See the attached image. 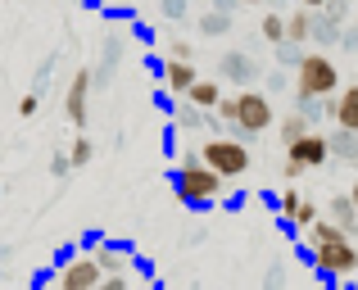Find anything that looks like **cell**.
<instances>
[{"mask_svg":"<svg viewBox=\"0 0 358 290\" xmlns=\"http://www.w3.org/2000/svg\"><path fill=\"white\" fill-rule=\"evenodd\" d=\"M222 191H227V177H222L218 168H209L200 154L182 159V164L173 168V195L182 204H191V209H209V204H218Z\"/></svg>","mask_w":358,"mask_h":290,"instance_id":"1","label":"cell"},{"mask_svg":"<svg viewBox=\"0 0 358 290\" xmlns=\"http://www.w3.org/2000/svg\"><path fill=\"white\" fill-rule=\"evenodd\" d=\"M336 91H341V68L331 64V55L327 50L299 55V64H295V100H299V109L317 105V100L336 96Z\"/></svg>","mask_w":358,"mask_h":290,"instance_id":"2","label":"cell"},{"mask_svg":"<svg viewBox=\"0 0 358 290\" xmlns=\"http://www.w3.org/2000/svg\"><path fill=\"white\" fill-rule=\"evenodd\" d=\"M304 259L317 268V277H322V282H350V277L358 273V240L354 236L317 240V245H308Z\"/></svg>","mask_w":358,"mask_h":290,"instance_id":"3","label":"cell"},{"mask_svg":"<svg viewBox=\"0 0 358 290\" xmlns=\"http://www.w3.org/2000/svg\"><path fill=\"white\" fill-rule=\"evenodd\" d=\"M200 159L209 168H218L227 182H236V177H245L254 168V154H250V145H245V136H209V141L200 145Z\"/></svg>","mask_w":358,"mask_h":290,"instance_id":"4","label":"cell"},{"mask_svg":"<svg viewBox=\"0 0 358 290\" xmlns=\"http://www.w3.org/2000/svg\"><path fill=\"white\" fill-rule=\"evenodd\" d=\"M327 159H331V141H327L322 132H313L308 127L299 141L286 145V164H281V177L286 182H299L304 173H317V168H327Z\"/></svg>","mask_w":358,"mask_h":290,"instance_id":"5","label":"cell"},{"mask_svg":"<svg viewBox=\"0 0 358 290\" xmlns=\"http://www.w3.org/2000/svg\"><path fill=\"white\" fill-rule=\"evenodd\" d=\"M277 123V109H272V100L263 96V91H254V87H241V96H236V136H259V132H268V127Z\"/></svg>","mask_w":358,"mask_h":290,"instance_id":"6","label":"cell"},{"mask_svg":"<svg viewBox=\"0 0 358 290\" xmlns=\"http://www.w3.org/2000/svg\"><path fill=\"white\" fill-rule=\"evenodd\" d=\"M59 290H96L100 282H105V268H100L96 254H73L59 263Z\"/></svg>","mask_w":358,"mask_h":290,"instance_id":"7","label":"cell"},{"mask_svg":"<svg viewBox=\"0 0 358 290\" xmlns=\"http://www.w3.org/2000/svg\"><path fill=\"white\" fill-rule=\"evenodd\" d=\"M91 87H96V68H78L69 82V91H64V114H69V123L87 127V114H91Z\"/></svg>","mask_w":358,"mask_h":290,"instance_id":"8","label":"cell"},{"mask_svg":"<svg viewBox=\"0 0 358 290\" xmlns=\"http://www.w3.org/2000/svg\"><path fill=\"white\" fill-rule=\"evenodd\" d=\"M195 78H200V68H195L191 59H168L164 64V91H168V96H177V100L195 87Z\"/></svg>","mask_w":358,"mask_h":290,"instance_id":"9","label":"cell"},{"mask_svg":"<svg viewBox=\"0 0 358 290\" xmlns=\"http://www.w3.org/2000/svg\"><path fill=\"white\" fill-rule=\"evenodd\" d=\"M218 78L236 82V87H254V78H259V64H254L250 55L231 50V55H222V64H218Z\"/></svg>","mask_w":358,"mask_h":290,"instance_id":"10","label":"cell"},{"mask_svg":"<svg viewBox=\"0 0 358 290\" xmlns=\"http://www.w3.org/2000/svg\"><path fill=\"white\" fill-rule=\"evenodd\" d=\"M313 32H317V9H304V5H299L295 14L286 18V41L304 45V41H313Z\"/></svg>","mask_w":358,"mask_h":290,"instance_id":"11","label":"cell"},{"mask_svg":"<svg viewBox=\"0 0 358 290\" xmlns=\"http://www.w3.org/2000/svg\"><path fill=\"white\" fill-rule=\"evenodd\" d=\"M331 123H336V127H350V132H358V87H345V91H336Z\"/></svg>","mask_w":358,"mask_h":290,"instance_id":"12","label":"cell"},{"mask_svg":"<svg viewBox=\"0 0 358 290\" xmlns=\"http://www.w3.org/2000/svg\"><path fill=\"white\" fill-rule=\"evenodd\" d=\"M186 100H191L195 109H218V100H222V91H218V78H195V87L186 91Z\"/></svg>","mask_w":358,"mask_h":290,"instance_id":"13","label":"cell"},{"mask_svg":"<svg viewBox=\"0 0 358 290\" xmlns=\"http://www.w3.org/2000/svg\"><path fill=\"white\" fill-rule=\"evenodd\" d=\"M327 218H336V222H341V227L358 240V204L350 200V195H336V200L327 204Z\"/></svg>","mask_w":358,"mask_h":290,"instance_id":"14","label":"cell"},{"mask_svg":"<svg viewBox=\"0 0 358 290\" xmlns=\"http://www.w3.org/2000/svg\"><path fill=\"white\" fill-rule=\"evenodd\" d=\"M96 259H100L105 273H127L131 268V254L122 245H109V240H96Z\"/></svg>","mask_w":358,"mask_h":290,"instance_id":"15","label":"cell"},{"mask_svg":"<svg viewBox=\"0 0 358 290\" xmlns=\"http://www.w3.org/2000/svg\"><path fill=\"white\" fill-rule=\"evenodd\" d=\"M331 159H345V164H358V132H350V127H336L331 136Z\"/></svg>","mask_w":358,"mask_h":290,"instance_id":"16","label":"cell"},{"mask_svg":"<svg viewBox=\"0 0 358 290\" xmlns=\"http://www.w3.org/2000/svg\"><path fill=\"white\" fill-rule=\"evenodd\" d=\"M308 127H313V114H308V109H295V114H286V118H281V145L299 141Z\"/></svg>","mask_w":358,"mask_h":290,"instance_id":"17","label":"cell"},{"mask_svg":"<svg viewBox=\"0 0 358 290\" xmlns=\"http://www.w3.org/2000/svg\"><path fill=\"white\" fill-rule=\"evenodd\" d=\"M118 59H122V36H114V41H105V55H100V68H96V82H109V78H114Z\"/></svg>","mask_w":358,"mask_h":290,"instance_id":"18","label":"cell"},{"mask_svg":"<svg viewBox=\"0 0 358 290\" xmlns=\"http://www.w3.org/2000/svg\"><path fill=\"white\" fill-rule=\"evenodd\" d=\"M299 204H304V195H299L295 186H286V191L277 195V213H281V222H286V227H295V218H299Z\"/></svg>","mask_w":358,"mask_h":290,"instance_id":"19","label":"cell"},{"mask_svg":"<svg viewBox=\"0 0 358 290\" xmlns=\"http://www.w3.org/2000/svg\"><path fill=\"white\" fill-rule=\"evenodd\" d=\"M173 123H177V127H204V123H209V109H195L191 100L182 96V105L173 109Z\"/></svg>","mask_w":358,"mask_h":290,"instance_id":"20","label":"cell"},{"mask_svg":"<svg viewBox=\"0 0 358 290\" xmlns=\"http://www.w3.org/2000/svg\"><path fill=\"white\" fill-rule=\"evenodd\" d=\"M69 159H73V173H78V168H87L91 159H96V141H91L87 132H78V136H73V145H69Z\"/></svg>","mask_w":358,"mask_h":290,"instance_id":"21","label":"cell"},{"mask_svg":"<svg viewBox=\"0 0 358 290\" xmlns=\"http://www.w3.org/2000/svg\"><path fill=\"white\" fill-rule=\"evenodd\" d=\"M227 32H231V14H222V9L200 14V36H227Z\"/></svg>","mask_w":358,"mask_h":290,"instance_id":"22","label":"cell"},{"mask_svg":"<svg viewBox=\"0 0 358 290\" xmlns=\"http://www.w3.org/2000/svg\"><path fill=\"white\" fill-rule=\"evenodd\" d=\"M259 36H263L268 45H281V41H286V14H263Z\"/></svg>","mask_w":358,"mask_h":290,"instance_id":"23","label":"cell"},{"mask_svg":"<svg viewBox=\"0 0 358 290\" xmlns=\"http://www.w3.org/2000/svg\"><path fill=\"white\" fill-rule=\"evenodd\" d=\"M313 41L317 45H336V41H341V23H331L322 9H317V32H313Z\"/></svg>","mask_w":358,"mask_h":290,"instance_id":"24","label":"cell"},{"mask_svg":"<svg viewBox=\"0 0 358 290\" xmlns=\"http://www.w3.org/2000/svg\"><path fill=\"white\" fill-rule=\"evenodd\" d=\"M317 218H322V209H317L313 200H304V204H299V218H295V231H308Z\"/></svg>","mask_w":358,"mask_h":290,"instance_id":"25","label":"cell"},{"mask_svg":"<svg viewBox=\"0 0 358 290\" xmlns=\"http://www.w3.org/2000/svg\"><path fill=\"white\" fill-rule=\"evenodd\" d=\"M322 14L331 18V23H345V18H350V0H327Z\"/></svg>","mask_w":358,"mask_h":290,"instance_id":"26","label":"cell"},{"mask_svg":"<svg viewBox=\"0 0 358 290\" xmlns=\"http://www.w3.org/2000/svg\"><path fill=\"white\" fill-rule=\"evenodd\" d=\"M36 109H41V91H27V96L18 100V114H23V118H36Z\"/></svg>","mask_w":358,"mask_h":290,"instance_id":"27","label":"cell"},{"mask_svg":"<svg viewBox=\"0 0 358 290\" xmlns=\"http://www.w3.org/2000/svg\"><path fill=\"white\" fill-rule=\"evenodd\" d=\"M213 114H218L222 123H236V96H222V100H218V109H213Z\"/></svg>","mask_w":358,"mask_h":290,"instance_id":"28","label":"cell"},{"mask_svg":"<svg viewBox=\"0 0 358 290\" xmlns=\"http://www.w3.org/2000/svg\"><path fill=\"white\" fill-rule=\"evenodd\" d=\"M191 41H182V36H177V41H168V59H191Z\"/></svg>","mask_w":358,"mask_h":290,"instance_id":"29","label":"cell"},{"mask_svg":"<svg viewBox=\"0 0 358 290\" xmlns=\"http://www.w3.org/2000/svg\"><path fill=\"white\" fill-rule=\"evenodd\" d=\"M164 18H186V0H159Z\"/></svg>","mask_w":358,"mask_h":290,"instance_id":"30","label":"cell"},{"mask_svg":"<svg viewBox=\"0 0 358 290\" xmlns=\"http://www.w3.org/2000/svg\"><path fill=\"white\" fill-rule=\"evenodd\" d=\"M69 173H73V159L69 154H55L50 159V177H69Z\"/></svg>","mask_w":358,"mask_h":290,"instance_id":"31","label":"cell"},{"mask_svg":"<svg viewBox=\"0 0 358 290\" xmlns=\"http://www.w3.org/2000/svg\"><path fill=\"white\" fill-rule=\"evenodd\" d=\"M105 290H127V273H105Z\"/></svg>","mask_w":358,"mask_h":290,"instance_id":"32","label":"cell"},{"mask_svg":"<svg viewBox=\"0 0 358 290\" xmlns=\"http://www.w3.org/2000/svg\"><path fill=\"white\" fill-rule=\"evenodd\" d=\"M341 41H345V45H354V50H358V23H354V27H350V32H345V36H341Z\"/></svg>","mask_w":358,"mask_h":290,"instance_id":"33","label":"cell"},{"mask_svg":"<svg viewBox=\"0 0 358 290\" xmlns=\"http://www.w3.org/2000/svg\"><path fill=\"white\" fill-rule=\"evenodd\" d=\"M299 5H304V9H322L327 0H299Z\"/></svg>","mask_w":358,"mask_h":290,"instance_id":"34","label":"cell"},{"mask_svg":"<svg viewBox=\"0 0 358 290\" xmlns=\"http://www.w3.org/2000/svg\"><path fill=\"white\" fill-rule=\"evenodd\" d=\"M350 200H354V204H358V182H354V186H350Z\"/></svg>","mask_w":358,"mask_h":290,"instance_id":"35","label":"cell"},{"mask_svg":"<svg viewBox=\"0 0 358 290\" xmlns=\"http://www.w3.org/2000/svg\"><path fill=\"white\" fill-rule=\"evenodd\" d=\"M236 5H263V0H236Z\"/></svg>","mask_w":358,"mask_h":290,"instance_id":"36","label":"cell"}]
</instances>
